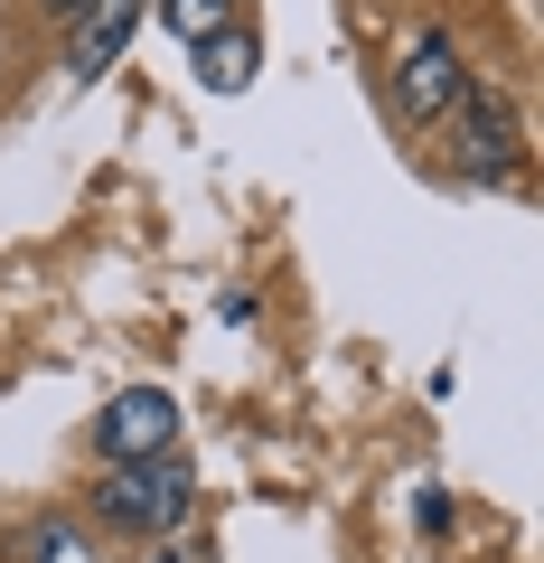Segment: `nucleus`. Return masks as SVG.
<instances>
[{
  "label": "nucleus",
  "mask_w": 544,
  "mask_h": 563,
  "mask_svg": "<svg viewBox=\"0 0 544 563\" xmlns=\"http://www.w3.org/2000/svg\"><path fill=\"white\" fill-rule=\"evenodd\" d=\"M188 498H198V479H188L179 451H160V461H122L113 479H103V526H122V536H169V526L188 517Z\"/></svg>",
  "instance_id": "nucleus-1"
},
{
  "label": "nucleus",
  "mask_w": 544,
  "mask_h": 563,
  "mask_svg": "<svg viewBox=\"0 0 544 563\" xmlns=\"http://www.w3.org/2000/svg\"><path fill=\"white\" fill-rule=\"evenodd\" d=\"M95 442H103V461H160V451H179V395H160V385H122L113 404H103V422H95Z\"/></svg>",
  "instance_id": "nucleus-2"
},
{
  "label": "nucleus",
  "mask_w": 544,
  "mask_h": 563,
  "mask_svg": "<svg viewBox=\"0 0 544 563\" xmlns=\"http://www.w3.org/2000/svg\"><path fill=\"white\" fill-rule=\"evenodd\" d=\"M460 95H469L460 47H451L442 29H413V38H403V66H395V103H403V122H442Z\"/></svg>",
  "instance_id": "nucleus-3"
},
{
  "label": "nucleus",
  "mask_w": 544,
  "mask_h": 563,
  "mask_svg": "<svg viewBox=\"0 0 544 563\" xmlns=\"http://www.w3.org/2000/svg\"><path fill=\"white\" fill-rule=\"evenodd\" d=\"M451 113H460V169H479V179H507V169H517V151H525V141H517V103L488 95V85H469Z\"/></svg>",
  "instance_id": "nucleus-4"
},
{
  "label": "nucleus",
  "mask_w": 544,
  "mask_h": 563,
  "mask_svg": "<svg viewBox=\"0 0 544 563\" xmlns=\"http://www.w3.org/2000/svg\"><path fill=\"white\" fill-rule=\"evenodd\" d=\"M132 29H142V0H85V10H76V38H66V66L95 85L103 66L132 47Z\"/></svg>",
  "instance_id": "nucleus-5"
},
{
  "label": "nucleus",
  "mask_w": 544,
  "mask_h": 563,
  "mask_svg": "<svg viewBox=\"0 0 544 563\" xmlns=\"http://www.w3.org/2000/svg\"><path fill=\"white\" fill-rule=\"evenodd\" d=\"M198 76L217 85V95H235V85L254 76V38H225V29H207V38H198Z\"/></svg>",
  "instance_id": "nucleus-6"
},
{
  "label": "nucleus",
  "mask_w": 544,
  "mask_h": 563,
  "mask_svg": "<svg viewBox=\"0 0 544 563\" xmlns=\"http://www.w3.org/2000/svg\"><path fill=\"white\" fill-rule=\"evenodd\" d=\"M225 10H235V0H160V20L179 29V38H207V29H217Z\"/></svg>",
  "instance_id": "nucleus-7"
},
{
  "label": "nucleus",
  "mask_w": 544,
  "mask_h": 563,
  "mask_svg": "<svg viewBox=\"0 0 544 563\" xmlns=\"http://www.w3.org/2000/svg\"><path fill=\"white\" fill-rule=\"evenodd\" d=\"M38 563H85V536H76L66 517H47V526H38Z\"/></svg>",
  "instance_id": "nucleus-8"
},
{
  "label": "nucleus",
  "mask_w": 544,
  "mask_h": 563,
  "mask_svg": "<svg viewBox=\"0 0 544 563\" xmlns=\"http://www.w3.org/2000/svg\"><path fill=\"white\" fill-rule=\"evenodd\" d=\"M47 10H66V20H76V10H85V0H47Z\"/></svg>",
  "instance_id": "nucleus-9"
}]
</instances>
